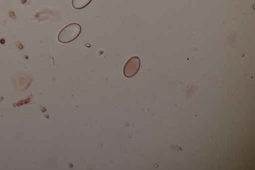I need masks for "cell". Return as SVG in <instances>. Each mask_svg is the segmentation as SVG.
<instances>
[{"label":"cell","instance_id":"1","mask_svg":"<svg viewBox=\"0 0 255 170\" xmlns=\"http://www.w3.org/2000/svg\"><path fill=\"white\" fill-rule=\"evenodd\" d=\"M81 31V26L77 23L69 24L59 32L57 39L61 43H68L76 39Z\"/></svg>","mask_w":255,"mask_h":170},{"label":"cell","instance_id":"2","mask_svg":"<svg viewBox=\"0 0 255 170\" xmlns=\"http://www.w3.org/2000/svg\"><path fill=\"white\" fill-rule=\"evenodd\" d=\"M140 63L138 57L134 56L130 57L124 66V76L127 78H130L135 75L139 70Z\"/></svg>","mask_w":255,"mask_h":170},{"label":"cell","instance_id":"3","mask_svg":"<svg viewBox=\"0 0 255 170\" xmlns=\"http://www.w3.org/2000/svg\"><path fill=\"white\" fill-rule=\"evenodd\" d=\"M92 0H72V4L74 8L77 9L86 7Z\"/></svg>","mask_w":255,"mask_h":170}]
</instances>
